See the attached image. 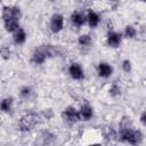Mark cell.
<instances>
[{
    "instance_id": "1",
    "label": "cell",
    "mask_w": 146,
    "mask_h": 146,
    "mask_svg": "<svg viewBox=\"0 0 146 146\" xmlns=\"http://www.w3.org/2000/svg\"><path fill=\"white\" fill-rule=\"evenodd\" d=\"M55 54H56V50L51 44H41L33 50L31 55V62L34 65H42L49 58L54 57Z\"/></svg>"
},
{
    "instance_id": "2",
    "label": "cell",
    "mask_w": 146,
    "mask_h": 146,
    "mask_svg": "<svg viewBox=\"0 0 146 146\" xmlns=\"http://www.w3.org/2000/svg\"><path fill=\"white\" fill-rule=\"evenodd\" d=\"M41 121V117L38 113L30 112L21 116V119L17 122V128L21 132H30L33 130Z\"/></svg>"
},
{
    "instance_id": "3",
    "label": "cell",
    "mask_w": 146,
    "mask_h": 146,
    "mask_svg": "<svg viewBox=\"0 0 146 146\" xmlns=\"http://www.w3.org/2000/svg\"><path fill=\"white\" fill-rule=\"evenodd\" d=\"M119 138L123 143H127L130 145H138L143 141V133L140 130L133 129V127L120 128Z\"/></svg>"
},
{
    "instance_id": "4",
    "label": "cell",
    "mask_w": 146,
    "mask_h": 146,
    "mask_svg": "<svg viewBox=\"0 0 146 146\" xmlns=\"http://www.w3.org/2000/svg\"><path fill=\"white\" fill-rule=\"evenodd\" d=\"M64 24H65V19L64 16L59 13H55L50 16L49 19V29L54 34H58L63 31L64 29Z\"/></svg>"
},
{
    "instance_id": "5",
    "label": "cell",
    "mask_w": 146,
    "mask_h": 146,
    "mask_svg": "<svg viewBox=\"0 0 146 146\" xmlns=\"http://www.w3.org/2000/svg\"><path fill=\"white\" fill-rule=\"evenodd\" d=\"M62 117L64 121H66L67 123H71V124H74L79 121H81V116H80V112L78 108H75L74 106L70 105V106H66L63 112H62Z\"/></svg>"
},
{
    "instance_id": "6",
    "label": "cell",
    "mask_w": 146,
    "mask_h": 146,
    "mask_svg": "<svg viewBox=\"0 0 146 146\" xmlns=\"http://www.w3.org/2000/svg\"><path fill=\"white\" fill-rule=\"evenodd\" d=\"M22 17V10L17 6H5L2 8V21L19 19Z\"/></svg>"
},
{
    "instance_id": "7",
    "label": "cell",
    "mask_w": 146,
    "mask_h": 146,
    "mask_svg": "<svg viewBox=\"0 0 146 146\" xmlns=\"http://www.w3.org/2000/svg\"><path fill=\"white\" fill-rule=\"evenodd\" d=\"M123 33L117 31H110L106 34V44L110 48H119L123 40Z\"/></svg>"
},
{
    "instance_id": "8",
    "label": "cell",
    "mask_w": 146,
    "mask_h": 146,
    "mask_svg": "<svg viewBox=\"0 0 146 146\" xmlns=\"http://www.w3.org/2000/svg\"><path fill=\"white\" fill-rule=\"evenodd\" d=\"M67 72H68V75L71 76V79L75 80V81H81L84 79V70L79 63H72L68 66Z\"/></svg>"
},
{
    "instance_id": "9",
    "label": "cell",
    "mask_w": 146,
    "mask_h": 146,
    "mask_svg": "<svg viewBox=\"0 0 146 146\" xmlns=\"http://www.w3.org/2000/svg\"><path fill=\"white\" fill-rule=\"evenodd\" d=\"M113 71H114L113 66L107 62H99L96 67L97 75L103 79H108L113 74Z\"/></svg>"
},
{
    "instance_id": "10",
    "label": "cell",
    "mask_w": 146,
    "mask_h": 146,
    "mask_svg": "<svg viewBox=\"0 0 146 146\" xmlns=\"http://www.w3.org/2000/svg\"><path fill=\"white\" fill-rule=\"evenodd\" d=\"M70 19H71V23L76 26V27H81L83 26L86 23H87V15L80 10H75L71 14L70 16Z\"/></svg>"
},
{
    "instance_id": "11",
    "label": "cell",
    "mask_w": 146,
    "mask_h": 146,
    "mask_svg": "<svg viewBox=\"0 0 146 146\" xmlns=\"http://www.w3.org/2000/svg\"><path fill=\"white\" fill-rule=\"evenodd\" d=\"M79 112H80L81 120H83V121H89L95 115V110L89 103H84L83 105H81L79 108Z\"/></svg>"
},
{
    "instance_id": "12",
    "label": "cell",
    "mask_w": 146,
    "mask_h": 146,
    "mask_svg": "<svg viewBox=\"0 0 146 146\" xmlns=\"http://www.w3.org/2000/svg\"><path fill=\"white\" fill-rule=\"evenodd\" d=\"M102 18H100V15L95 11V10H89L88 14H87V24L91 27V29H95L99 25Z\"/></svg>"
},
{
    "instance_id": "13",
    "label": "cell",
    "mask_w": 146,
    "mask_h": 146,
    "mask_svg": "<svg viewBox=\"0 0 146 146\" xmlns=\"http://www.w3.org/2000/svg\"><path fill=\"white\" fill-rule=\"evenodd\" d=\"M13 34V41L16 43V44H23V43H25V41H26V39H27V33H26V31L21 26V27H18L14 33H11Z\"/></svg>"
},
{
    "instance_id": "14",
    "label": "cell",
    "mask_w": 146,
    "mask_h": 146,
    "mask_svg": "<svg viewBox=\"0 0 146 146\" xmlns=\"http://www.w3.org/2000/svg\"><path fill=\"white\" fill-rule=\"evenodd\" d=\"M14 108V98L11 96H7L1 100V112L10 113Z\"/></svg>"
},
{
    "instance_id": "15",
    "label": "cell",
    "mask_w": 146,
    "mask_h": 146,
    "mask_svg": "<svg viewBox=\"0 0 146 146\" xmlns=\"http://www.w3.org/2000/svg\"><path fill=\"white\" fill-rule=\"evenodd\" d=\"M78 43L81 47H90L92 43V39L89 34H80L78 38Z\"/></svg>"
},
{
    "instance_id": "16",
    "label": "cell",
    "mask_w": 146,
    "mask_h": 146,
    "mask_svg": "<svg viewBox=\"0 0 146 146\" xmlns=\"http://www.w3.org/2000/svg\"><path fill=\"white\" fill-rule=\"evenodd\" d=\"M122 33H123V36L124 38H127V39H133L137 35V29L133 25H127L124 27V31Z\"/></svg>"
},
{
    "instance_id": "17",
    "label": "cell",
    "mask_w": 146,
    "mask_h": 146,
    "mask_svg": "<svg viewBox=\"0 0 146 146\" xmlns=\"http://www.w3.org/2000/svg\"><path fill=\"white\" fill-rule=\"evenodd\" d=\"M41 139H42V144H52L54 140H55V135L51 133L50 131L46 130V131H42L41 135H40Z\"/></svg>"
},
{
    "instance_id": "18",
    "label": "cell",
    "mask_w": 146,
    "mask_h": 146,
    "mask_svg": "<svg viewBox=\"0 0 146 146\" xmlns=\"http://www.w3.org/2000/svg\"><path fill=\"white\" fill-rule=\"evenodd\" d=\"M108 94L112 97H117L121 95V87L117 83H112L108 88Z\"/></svg>"
},
{
    "instance_id": "19",
    "label": "cell",
    "mask_w": 146,
    "mask_h": 146,
    "mask_svg": "<svg viewBox=\"0 0 146 146\" xmlns=\"http://www.w3.org/2000/svg\"><path fill=\"white\" fill-rule=\"evenodd\" d=\"M31 95H32V89H31V87L24 86V87H22V88L19 89V96H21L22 98L26 99V98H29Z\"/></svg>"
},
{
    "instance_id": "20",
    "label": "cell",
    "mask_w": 146,
    "mask_h": 146,
    "mask_svg": "<svg viewBox=\"0 0 146 146\" xmlns=\"http://www.w3.org/2000/svg\"><path fill=\"white\" fill-rule=\"evenodd\" d=\"M122 70L125 72V73H129V72H131V70H132V65H131V62L129 60V59H124L123 62H122Z\"/></svg>"
},
{
    "instance_id": "21",
    "label": "cell",
    "mask_w": 146,
    "mask_h": 146,
    "mask_svg": "<svg viewBox=\"0 0 146 146\" xmlns=\"http://www.w3.org/2000/svg\"><path fill=\"white\" fill-rule=\"evenodd\" d=\"M139 121H140V123L146 128V111H143V112H141V114H140V116H139Z\"/></svg>"
},
{
    "instance_id": "22",
    "label": "cell",
    "mask_w": 146,
    "mask_h": 146,
    "mask_svg": "<svg viewBox=\"0 0 146 146\" xmlns=\"http://www.w3.org/2000/svg\"><path fill=\"white\" fill-rule=\"evenodd\" d=\"M139 1H141V2H146V0H139Z\"/></svg>"
},
{
    "instance_id": "23",
    "label": "cell",
    "mask_w": 146,
    "mask_h": 146,
    "mask_svg": "<svg viewBox=\"0 0 146 146\" xmlns=\"http://www.w3.org/2000/svg\"><path fill=\"white\" fill-rule=\"evenodd\" d=\"M50 1H52V0H50Z\"/></svg>"
}]
</instances>
